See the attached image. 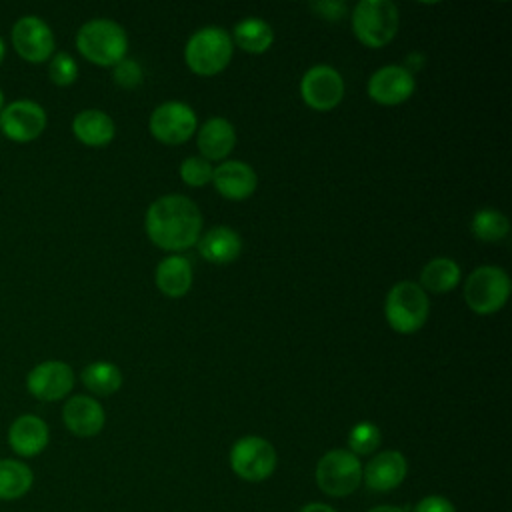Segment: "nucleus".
<instances>
[{"instance_id": "nucleus-11", "label": "nucleus", "mask_w": 512, "mask_h": 512, "mask_svg": "<svg viewBox=\"0 0 512 512\" xmlns=\"http://www.w3.org/2000/svg\"><path fill=\"white\" fill-rule=\"evenodd\" d=\"M300 96L314 110H332L344 96V80L332 66H312L300 80Z\"/></svg>"}, {"instance_id": "nucleus-20", "label": "nucleus", "mask_w": 512, "mask_h": 512, "mask_svg": "<svg viewBox=\"0 0 512 512\" xmlns=\"http://www.w3.org/2000/svg\"><path fill=\"white\" fill-rule=\"evenodd\" d=\"M196 144L204 160H224L236 144L234 126L224 118H210L198 130Z\"/></svg>"}, {"instance_id": "nucleus-15", "label": "nucleus", "mask_w": 512, "mask_h": 512, "mask_svg": "<svg viewBox=\"0 0 512 512\" xmlns=\"http://www.w3.org/2000/svg\"><path fill=\"white\" fill-rule=\"evenodd\" d=\"M408 474V462L398 450H382L362 466V482L374 492L398 488Z\"/></svg>"}, {"instance_id": "nucleus-2", "label": "nucleus", "mask_w": 512, "mask_h": 512, "mask_svg": "<svg viewBox=\"0 0 512 512\" xmlns=\"http://www.w3.org/2000/svg\"><path fill=\"white\" fill-rule=\"evenodd\" d=\"M78 52L96 66H116L126 58L128 38L122 26L112 20L96 18L80 26L76 34Z\"/></svg>"}, {"instance_id": "nucleus-7", "label": "nucleus", "mask_w": 512, "mask_h": 512, "mask_svg": "<svg viewBox=\"0 0 512 512\" xmlns=\"http://www.w3.org/2000/svg\"><path fill=\"white\" fill-rule=\"evenodd\" d=\"M510 296V278L498 266H478L464 282V300L476 314L498 312Z\"/></svg>"}, {"instance_id": "nucleus-19", "label": "nucleus", "mask_w": 512, "mask_h": 512, "mask_svg": "<svg viewBox=\"0 0 512 512\" xmlns=\"http://www.w3.org/2000/svg\"><path fill=\"white\" fill-rule=\"evenodd\" d=\"M72 132L84 146L102 148L112 142L116 128L112 118L106 112L96 108H86L74 116Z\"/></svg>"}, {"instance_id": "nucleus-32", "label": "nucleus", "mask_w": 512, "mask_h": 512, "mask_svg": "<svg viewBox=\"0 0 512 512\" xmlns=\"http://www.w3.org/2000/svg\"><path fill=\"white\" fill-rule=\"evenodd\" d=\"M412 512H456V508L448 498L438 496V494H430V496L420 498L414 504Z\"/></svg>"}, {"instance_id": "nucleus-5", "label": "nucleus", "mask_w": 512, "mask_h": 512, "mask_svg": "<svg viewBox=\"0 0 512 512\" xmlns=\"http://www.w3.org/2000/svg\"><path fill=\"white\" fill-rule=\"evenodd\" d=\"M398 8L390 0H362L352 12V30L368 48L386 46L398 30Z\"/></svg>"}, {"instance_id": "nucleus-37", "label": "nucleus", "mask_w": 512, "mask_h": 512, "mask_svg": "<svg viewBox=\"0 0 512 512\" xmlns=\"http://www.w3.org/2000/svg\"><path fill=\"white\" fill-rule=\"evenodd\" d=\"M6 106V102H4V92L0 90V112H2V108Z\"/></svg>"}, {"instance_id": "nucleus-29", "label": "nucleus", "mask_w": 512, "mask_h": 512, "mask_svg": "<svg viewBox=\"0 0 512 512\" xmlns=\"http://www.w3.org/2000/svg\"><path fill=\"white\" fill-rule=\"evenodd\" d=\"M48 76L56 86H70L78 78V64L68 52H56L50 58Z\"/></svg>"}, {"instance_id": "nucleus-24", "label": "nucleus", "mask_w": 512, "mask_h": 512, "mask_svg": "<svg viewBox=\"0 0 512 512\" xmlns=\"http://www.w3.org/2000/svg\"><path fill=\"white\" fill-rule=\"evenodd\" d=\"M420 282L430 292H450L460 282V266L450 258H434L422 268Z\"/></svg>"}, {"instance_id": "nucleus-3", "label": "nucleus", "mask_w": 512, "mask_h": 512, "mask_svg": "<svg viewBox=\"0 0 512 512\" xmlns=\"http://www.w3.org/2000/svg\"><path fill=\"white\" fill-rule=\"evenodd\" d=\"M430 302L422 286L410 280L394 284L386 296L384 314L392 330L398 334H412L420 330L428 318Z\"/></svg>"}, {"instance_id": "nucleus-1", "label": "nucleus", "mask_w": 512, "mask_h": 512, "mask_svg": "<svg viewBox=\"0 0 512 512\" xmlns=\"http://www.w3.org/2000/svg\"><path fill=\"white\" fill-rule=\"evenodd\" d=\"M146 232L162 250H186L200 238L202 214L190 198L168 194L150 204L146 212Z\"/></svg>"}, {"instance_id": "nucleus-21", "label": "nucleus", "mask_w": 512, "mask_h": 512, "mask_svg": "<svg viewBox=\"0 0 512 512\" xmlns=\"http://www.w3.org/2000/svg\"><path fill=\"white\" fill-rule=\"evenodd\" d=\"M198 252L202 258L214 264H228L236 260L242 252L240 236L228 226L210 228L206 234L198 238Z\"/></svg>"}, {"instance_id": "nucleus-16", "label": "nucleus", "mask_w": 512, "mask_h": 512, "mask_svg": "<svg viewBox=\"0 0 512 512\" xmlns=\"http://www.w3.org/2000/svg\"><path fill=\"white\" fill-rule=\"evenodd\" d=\"M62 422L70 434L78 438H92L104 428L106 414L96 398L76 394L64 402Z\"/></svg>"}, {"instance_id": "nucleus-17", "label": "nucleus", "mask_w": 512, "mask_h": 512, "mask_svg": "<svg viewBox=\"0 0 512 512\" xmlns=\"http://www.w3.org/2000/svg\"><path fill=\"white\" fill-rule=\"evenodd\" d=\"M50 442L48 424L36 414H20L8 426V446L20 458H34Z\"/></svg>"}, {"instance_id": "nucleus-14", "label": "nucleus", "mask_w": 512, "mask_h": 512, "mask_svg": "<svg viewBox=\"0 0 512 512\" xmlns=\"http://www.w3.org/2000/svg\"><path fill=\"white\" fill-rule=\"evenodd\" d=\"M416 80L412 72L404 66H382L368 80V96L384 106H394L412 96Z\"/></svg>"}, {"instance_id": "nucleus-13", "label": "nucleus", "mask_w": 512, "mask_h": 512, "mask_svg": "<svg viewBox=\"0 0 512 512\" xmlns=\"http://www.w3.org/2000/svg\"><path fill=\"white\" fill-rule=\"evenodd\" d=\"M74 388V372L62 360H44L36 364L26 376V390L42 400L56 402L66 398Z\"/></svg>"}, {"instance_id": "nucleus-9", "label": "nucleus", "mask_w": 512, "mask_h": 512, "mask_svg": "<svg viewBox=\"0 0 512 512\" xmlns=\"http://www.w3.org/2000/svg\"><path fill=\"white\" fill-rule=\"evenodd\" d=\"M10 42L16 54L30 64H40L50 60L56 46L52 28L40 16H34V14L22 16L14 22L10 32Z\"/></svg>"}, {"instance_id": "nucleus-27", "label": "nucleus", "mask_w": 512, "mask_h": 512, "mask_svg": "<svg viewBox=\"0 0 512 512\" xmlns=\"http://www.w3.org/2000/svg\"><path fill=\"white\" fill-rule=\"evenodd\" d=\"M508 230V218L494 208H482L472 218V234L482 242H498L508 234Z\"/></svg>"}, {"instance_id": "nucleus-26", "label": "nucleus", "mask_w": 512, "mask_h": 512, "mask_svg": "<svg viewBox=\"0 0 512 512\" xmlns=\"http://www.w3.org/2000/svg\"><path fill=\"white\" fill-rule=\"evenodd\" d=\"M80 378L82 384L96 396H110L122 386V374L118 366L104 360L84 366Z\"/></svg>"}, {"instance_id": "nucleus-36", "label": "nucleus", "mask_w": 512, "mask_h": 512, "mask_svg": "<svg viewBox=\"0 0 512 512\" xmlns=\"http://www.w3.org/2000/svg\"><path fill=\"white\" fill-rule=\"evenodd\" d=\"M4 56H6V44H4V38L0 36V64H2Z\"/></svg>"}, {"instance_id": "nucleus-31", "label": "nucleus", "mask_w": 512, "mask_h": 512, "mask_svg": "<svg viewBox=\"0 0 512 512\" xmlns=\"http://www.w3.org/2000/svg\"><path fill=\"white\" fill-rule=\"evenodd\" d=\"M114 82L122 88H136L142 82V68L136 60L124 58L114 66Z\"/></svg>"}, {"instance_id": "nucleus-30", "label": "nucleus", "mask_w": 512, "mask_h": 512, "mask_svg": "<svg viewBox=\"0 0 512 512\" xmlns=\"http://www.w3.org/2000/svg\"><path fill=\"white\" fill-rule=\"evenodd\" d=\"M212 170L214 168L210 166V162L202 156H190L180 164V178L184 180V184L198 188L212 180Z\"/></svg>"}, {"instance_id": "nucleus-35", "label": "nucleus", "mask_w": 512, "mask_h": 512, "mask_svg": "<svg viewBox=\"0 0 512 512\" xmlns=\"http://www.w3.org/2000/svg\"><path fill=\"white\" fill-rule=\"evenodd\" d=\"M368 512H408V510L400 508V506H392V504H380V506L370 508Z\"/></svg>"}, {"instance_id": "nucleus-22", "label": "nucleus", "mask_w": 512, "mask_h": 512, "mask_svg": "<svg viewBox=\"0 0 512 512\" xmlns=\"http://www.w3.org/2000/svg\"><path fill=\"white\" fill-rule=\"evenodd\" d=\"M156 286L170 298L184 296L192 286V264L184 256H168L156 266Z\"/></svg>"}, {"instance_id": "nucleus-33", "label": "nucleus", "mask_w": 512, "mask_h": 512, "mask_svg": "<svg viewBox=\"0 0 512 512\" xmlns=\"http://www.w3.org/2000/svg\"><path fill=\"white\" fill-rule=\"evenodd\" d=\"M312 8L320 16L328 18V20H340L344 16V12H346V4L344 2H314Z\"/></svg>"}, {"instance_id": "nucleus-10", "label": "nucleus", "mask_w": 512, "mask_h": 512, "mask_svg": "<svg viewBox=\"0 0 512 512\" xmlns=\"http://www.w3.org/2000/svg\"><path fill=\"white\" fill-rule=\"evenodd\" d=\"M46 110L28 98L8 102L0 112V132L12 142H32L46 128Z\"/></svg>"}, {"instance_id": "nucleus-12", "label": "nucleus", "mask_w": 512, "mask_h": 512, "mask_svg": "<svg viewBox=\"0 0 512 512\" xmlns=\"http://www.w3.org/2000/svg\"><path fill=\"white\" fill-rule=\"evenodd\" d=\"M196 130V114L184 102H164L150 116L152 136L168 146L186 142Z\"/></svg>"}, {"instance_id": "nucleus-4", "label": "nucleus", "mask_w": 512, "mask_h": 512, "mask_svg": "<svg viewBox=\"0 0 512 512\" xmlns=\"http://www.w3.org/2000/svg\"><path fill=\"white\" fill-rule=\"evenodd\" d=\"M314 478L318 488L332 498H344L362 484V462L346 448L328 450L316 464Z\"/></svg>"}, {"instance_id": "nucleus-25", "label": "nucleus", "mask_w": 512, "mask_h": 512, "mask_svg": "<svg viewBox=\"0 0 512 512\" xmlns=\"http://www.w3.org/2000/svg\"><path fill=\"white\" fill-rule=\"evenodd\" d=\"M234 40L242 50L262 54L272 46L274 32L268 22L260 18H246L234 26Z\"/></svg>"}, {"instance_id": "nucleus-18", "label": "nucleus", "mask_w": 512, "mask_h": 512, "mask_svg": "<svg viewBox=\"0 0 512 512\" xmlns=\"http://www.w3.org/2000/svg\"><path fill=\"white\" fill-rule=\"evenodd\" d=\"M216 190L228 200H244L254 194L258 178L252 166L240 160H228L212 170Z\"/></svg>"}, {"instance_id": "nucleus-8", "label": "nucleus", "mask_w": 512, "mask_h": 512, "mask_svg": "<svg viewBox=\"0 0 512 512\" xmlns=\"http://www.w3.org/2000/svg\"><path fill=\"white\" fill-rule=\"evenodd\" d=\"M276 450L262 436H242L230 448V468L246 482H262L276 470Z\"/></svg>"}, {"instance_id": "nucleus-23", "label": "nucleus", "mask_w": 512, "mask_h": 512, "mask_svg": "<svg viewBox=\"0 0 512 512\" xmlns=\"http://www.w3.org/2000/svg\"><path fill=\"white\" fill-rule=\"evenodd\" d=\"M34 486L32 468L20 458H0V500L14 502L24 498Z\"/></svg>"}, {"instance_id": "nucleus-6", "label": "nucleus", "mask_w": 512, "mask_h": 512, "mask_svg": "<svg viewBox=\"0 0 512 512\" xmlns=\"http://www.w3.org/2000/svg\"><path fill=\"white\" fill-rule=\"evenodd\" d=\"M184 58L194 74L214 76L222 72L232 58V38L226 30L216 26L200 28L186 42Z\"/></svg>"}, {"instance_id": "nucleus-34", "label": "nucleus", "mask_w": 512, "mask_h": 512, "mask_svg": "<svg viewBox=\"0 0 512 512\" xmlns=\"http://www.w3.org/2000/svg\"><path fill=\"white\" fill-rule=\"evenodd\" d=\"M298 512H338V510L330 504H324V502H308Z\"/></svg>"}, {"instance_id": "nucleus-28", "label": "nucleus", "mask_w": 512, "mask_h": 512, "mask_svg": "<svg viewBox=\"0 0 512 512\" xmlns=\"http://www.w3.org/2000/svg\"><path fill=\"white\" fill-rule=\"evenodd\" d=\"M382 442V432L372 422H358L348 432V450L356 456H368L376 452Z\"/></svg>"}]
</instances>
